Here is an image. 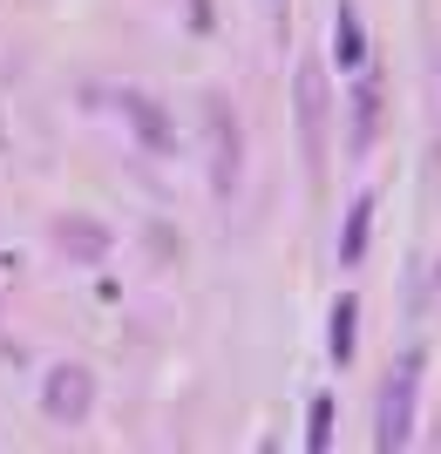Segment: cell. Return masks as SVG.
<instances>
[{
  "instance_id": "6da1fadb",
  "label": "cell",
  "mask_w": 441,
  "mask_h": 454,
  "mask_svg": "<svg viewBox=\"0 0 441 454\" xmlns=\"http://www.w3.org/2000/svg\"><path fill=\"white\" fill-rule=\"evenodd\" d=\"M204 136H211V190L217 197H238V176H245V129H238V109L224 95H204Z\"/></svg>"
},
{
  "instance_id": "7a4b0ae2",
  "label": "cell",
  "mask_w": 441,
  "mask_h": 454,
  "mask_svg": "<svg viewBox=\"0 0 441 454\" xmlns=\"http://www.w3.org/2000/svg\"><path fill=\"white\" fill-rule=\"evenodd\" d=\"M414 387H421V353H401L381 387V448H407L414 441Z\"/></svg>"
},
{
  "instance_id": "3957f363",
  "label": "cell",
  "mask_w": 441,
  "mask_h": 454,
  "mask_svg": "<svg viewBox=\"0 0 441 454\" xmlns=\"http://www.w3.org/2000/svg\"><path fill=\"white\" fill-rule=\"evenodd\" d=\"M41 407H48L61 427L89 420V407H96V373H82V366H55L48 387H41Z\"/></svg>"
},
{
  "instance_id": "277c9868",
  "label": "cell",
  "mask_w": 441,
  "mask_h": 454,
  "mask_svg": "<svg viewBox=\"0 0 441 454\" xmlns=\"http://www.w3.org/2000/svg\"><path fill=\"white\" fill-rule=\"evenodd\" d=\"M109 109H122V115H130L136 143H143L150 156H170V150H177V129H170V115H163V102H156V95H136V89H122V95L109 102Z\"/></svg>"
},
{
  "instance_id": "5b68a950",
  "label": "cell",
  "mask_w": 441,
  "mask_h": 454,
  "mask_svg": "<svg viewBox=\"0 0 441 454\" xmlns=\"http://www.w3.org/2000/svg\"><path fill=\"white\" fill-rule=\"evenodd\" d=\"M55 245L68 251L75 265H102V258H109V231L89 224V217H61V224H55Z\"/></svg>"
},
{
  "instance_id": "8992f818",
  "label": "cell",
  "mask_w": 441,
  "mask_h": 454,
  "mask_svg": "<svg viewBox=\"0 0 441 454\" xmlns=\"http://www.w3.org/2000/svg\"><path fill=\"white\" fill-rule=\"evenodd\" d=\"M366 231H374V197H360V204L346 210V231H340V265H360V258H366Z\"/></svg>"
},
{
  "instance_id": "52a82bcc",
  "label": "cell",
  "mask_w": 441,
  "mask_h": 454,
  "mask_svg": "<svg viewBox=\"0 0 441 454\" xmlns=\"http://www.w3.org/2000/svg\"><path fill=\"white\" fill-rule=\"evenodd\" d=\"M333 41H340V48H333V55H340V68H360V61H366L360 14H353V7H340V14H333Z\"/></svg>"
},
{
  "instance_id": "ba28073f",
  "label": "cell",
  "mask_w": 441,
  "mask_h": 454,
  "mask_svg": "<svg viewBox=\"0 0 441 454\" xmlns=\"http://www.w3.org/2000/svg\"><path fill=\"white\" fill-rule=\"evenodd\" d=\"M333 441V394H312V414H306V448L312 454H327Z\"/></svg>"
},
{
  "instance_id": "9c48e42d",
  "label": "cell",
  "mask_w": 441,
  "mask_h": 454,
  "mask_svg": "<svg viewBox=\"0 0 441 454\" xmlns=\"http://www.w3.org/2000/svg\"><path fill=\"white\" fill-rule=\"evenodd\" d=\"M353 319H360V305H353V299H340V305H333V360H353Z\"/></svg>"
},
{
  "instance_id": "30bf717a",
  "label": "cell",
  "mask_w": 441,
  "mask_h": 454,
  "mask_svg": "<svg viewBox=\"0 0 441 454\" xmlns=\"http://www.w3.org/2000/svg\"><path fill=\"white\" fill-rule=\"evenodd\" d=\"M353 102H360V109H353V136L366 143V136H374V122H381V95H374V82H366V89L353 95Z\"/></svg>"
}]
</instances>
